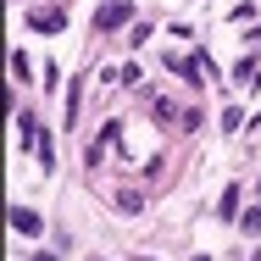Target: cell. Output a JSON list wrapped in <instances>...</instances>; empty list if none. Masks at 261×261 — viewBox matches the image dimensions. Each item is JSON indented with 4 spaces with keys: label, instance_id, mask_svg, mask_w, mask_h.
Instances as JSON below:
<instances>
[{
    "label": "cell",
    "instance_id": "cell-9",
    "mask_svg": "<svg viewBox=\"0 0 261 261\" xmlns=\"http://www.w3.org/2000/svg\"><path fill=\"white\" fill-rule=\"evenodd\" d=\"M250 261H261V250H256V256H250Z\"/></svg>",
    "mask_w": 261,
    "mask_h": 261
},
{
    "label": "cell",
    "instance_id": "cell-8",
    "mask_svg": "<svg viewBox=\"0 0 261 261\" xmlns=\"http://www.w3.org/2000/svg\"><path fill=\"white\" fill-rule=\"evenodd\" d=\"M34 261H56V256H50V250H39V256H34Z\"/></svg>",
    "mask_w": 261,
    "mask_h": 261
},
{
    "label": "cell",
    "instance_id": "cell-3",
    "mask_svg": "<svg viewBox=\"0 0 261 261\" xmlns=\"http://www.w3.org/2000/svg\"><path fill=\"white\" fill-rule=\"evenodd\" d=\"M6 217H11V233H22V239H34V233H39V211H28V206H11Z\"/></svg>",
    "mask_w": 261,
    "mask_h": 261
},
{
    "label": "cell",
    "instance_id": "cell-6",
    "mask_svg": "<svg viewBox=\"0 0 261 261\" xmlns=\"http://www.w3.org/2000/svg\"><path fill=\"white\" fill-rule=\"evenodd\" d=\"M11 72H17V84H28V72H34V67H28V56H22V50L11 56Z\"/></svg>",
    "mask_w": 261,
    "mask_h": 261
},
{
    "label": "cell",
    "instance_id": "cell-1",
    "mask_svg": "<svg viewBox=\"0 0 261 261\" xmlns=\"http://www.w3.org/2000/svg\"><path fill=\"white\" fill-rule=\"evenodd\" d=\"M122 22H134V6H128V0H106L100 11H95V34H111V28H122Z\"/></svg>",
    "mask_w": 261,
    "mask_h": 261
},
{
    "label": "cell",
    "instance_id": "cell-10",
    "mask_svg": "<svg viewBox=\"0 0 261 261\" xmlns=\"http://www.w3.org/2000/svg\"><path fill=\"white\" fill-rule=\"evenodd\" d=\"M139 261H145V256H139Z\"/></svg>",
    "mask_w": 261,
    "mask_h": 261
},
{
    "label": "cell",
    "instance_id": "cell-2",
    "mask_svg": "<svg viewBox=\"0 0 261 261\" xmlns=\"http://www.w3.org/2000/svg\"><path fill=\"white\" fill-rule=\"evenodd\" d=\"M28 28H39V34H61V28H67V11H61V6H39V11H28Z\"/></svg>",
    "mask_w": 261,
    "mask_h": 261
},
{
    "label": "cell",
    "instance_id": "cell-4",
    "mask_svg": "<svg viewBox=\"0 0 261 261\" xmlns=\"http://www.w3.org/2000/svg\"><path fill=\"white\" fill-rule=\"evenodd\" d=\"M117 128H122V122H106V134H100V139H95V145H89V161H100L106 150L117 145Z\"/></svg>",
    "mask_w": 261,
    "mask_h": 261
},
{
    "label": "cell",
    "instance_id": "cell-7",
    "mask_svg": "<svg viewBox=\"0 0 261 261\" xmlns=\"http://www.w3.org/2000/svg\"><path fill=\"white\" fill-rule=\"evenodd\" d=\"M239 222H245V233H261V206H250L245 217H239Z\"/></svg>",
    "mask_w": 261,
    "mask_h": 261
},
{
    "label": "cell",
    "instance_id": "cell-5",
    "mask_svg": "<svg viewBox=\"0 0 261 261\" xmlns=\"http://www.w3.org/2000/svg\"><path fill=\"white\" fill-rule=\"evenodd\" d=\"M233 211H239V184H228V189H222V217H233Z\"/></svg>",
    "mask_w": 261,
    "mask_h": 261
}]
</instances>
